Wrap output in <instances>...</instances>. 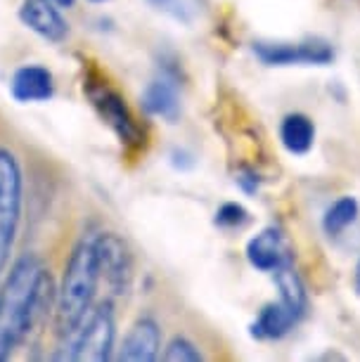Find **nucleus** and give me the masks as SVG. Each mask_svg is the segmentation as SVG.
<instances>
[{
    "instance_id": "obj_4",
    "label": "nucleus",
    "mask_w": 360,
    "mask_h": 362,
    "mask_svg": "<svg viewBox=\"0 0 360 362\" xmlns=\"http://www.w3.org/2000/svg\"><path fill=\"white\" fill-rule=\"evenodd\" d=\"M24 204V173L17 154L0 147V279L10 265L12 249L22 221Z\"/></svg>"
},
{
    "instance_id": "obj_12",
    "label": "nucleus",
    "mask_w": 360,
    "mask_h": 362,
    "mask_svg": "<svg viewBox=\"0 0 360 362\" xmlns=\"http://www.w3.org/2000/svg\"><path fill=\"white\" fill-rule=\"evenodd\" d=\"M142 109L149 116H157L164 121H175L180 114V90H178V81L173 74L161 71L157 78L149 81L145 93L140 98Z\"/></svg>"
},
{
    "instance_id": "obj_15",
    "label": "nucleus",
    "mask_w": 360,
    "mask_h": 362,
    "mask_svg": "<svg viewBox=\"0 0 360 362\" xmlns=\"http://www.w3.org/2000/svg\"><path fill=\"white\" fill-rule=\"evenodd\" d=\"M273 277H275V286H277V291H280L282 303H287L298 317H303L306 310H308V291H306V284L301 275L296 272L294 263H287V265H282V268H277L273 272Z\"/></svg>"
},
{
    "instance_id": "obj_5",
    "label": "nucleus",
    "mask_w": 360,
    "mask_h": 362,
    "mask_svg": "<svg viewBox=\"0 0 360 362\" xmlns=\"http://www.w3.org/2000/svg\"><path fill=\"white\" fill-rule=\"evenodd\" d=\"M251 50L266 66H327L335 62V47L320 38L296 40V43L256 40Z\"/></svg>"
},
{
    "instance_id": "obj_20",
    "label": "nucleus",
    "mask_w": 360,
    "mask_h": 362,
    "mask_svg": "<svg viewBox=\"0 0 360 362\" xmlns=\"http://www.w3.org/2000/svg\"><path fill=\"white\" fill-rule=\"evenodd\" d=\"M237 185H240L244 192L247 194H254L256 189H259L261 185V180H259V175L254 173V170H249V168H244L240 175H237Z\"/></svg>"
},
{
    "instance_id": "obj_6",
    "label": "nucleus",
    "mask_w": 360,
    "mask_h": 362,
    "mask_svg": "<svg viewBox=\"0 0 360 362\" xmlns=\"http://www.w3.org/2000/svg\"><path fill=\"white\" fill-rule=\"evenodd\" d=\"M88 100L95 107V112L100 114V119L112 128L114 135L128 147H140L145 142V133L138 126V121L133 119L131 109H128L126 100L114 90L110 83H88L86 88Z\"/></svg>"
},
{
    "instance_id": "obj_10",
    "label": "nucleus",
    "mask_w": 360,
    "mask_h": 362,
    "mask_svg": "<svg viewBox=\"0 0 360 362\" xmlns=\"http://www.w3.org/2000/svg\"><path fill=\"white\" fill-rule=\"evenodd\" d=\"M161 358V327L154 317L142 315L128 327L119 346L117 360L124 362H154Z\"/></svg>"
},
{
    "instance_id": "obj_1",
    "label": "nucleus",
    "mask_w": 360,
    "mask_h": 362,
    "mask_svg": "<svg viewBox=\"0 0 360 362\" xmlns=\"http://www.w3.org/2000/svg\"><path fill=\"white\" fill-rule=\"evenodd\" d=\"M55 291L43 258L26 251L0 279V362H5L26 337L55 313Z\"/></svg>"
},
{
    "instance_id": "obj_7",
    "label": "nucleus",
    "mask_w": 360,
    "mask_h": 362,
    "mask_svg": "<svg viewBox=\"0 0 360 362\" xmlns=\"http://www.w3.org/2000/svg\"><path fill=\"white\" fill-rule=\"evenodd\" d=\"M95 249H98L100 279L107 284L112 296H126L133 284V254L128 244L117 232H98Z\"/></svg>"
},
{
    "instance_id": "obj_16",
    "label": "nucleus",
    "mask_w": 360,
    "mask_h": 362,
    "mask_svg": "<svg viewBox=\"0 0 360 362\" xmlns=\"http://www.w3.org/2000/svg\"><path fill=\"white\" fill-rule=\"evenodd\" d=\"M360 216V204L356 197H339L337 202H332L327 211L323 216V230L327 232L330 237L342 235L346 228H351L353 223L358 221Z\"/></svg>"
},
{
    "instance_id": "obj_21",
    "label": "nucleus",
    "mask_w": 360,
    "mask_h": 362,
    "mask_svg": "<svg viewBox=\"0 0 360 362\" xmlns=\"http://www.w3.org/2000/svg\"><path fill=\"white\" fill-rule=\"evenodd\" d=\"M353 284H356V291L360 293V258L356 263V272H353Z\"/></svg>"
},
{
    "instance_id": "obj_22",
    "label": "nucleus",
    "mask_w": 360,
    "mask_h": 362,
    "mask_svg": "<svg viewBox=\"0 0 360 362\" xmlns=\"http://www.w3.org/2000/svg\"><path fill=\"white\" fill-rule=\"evenodd\" d=\"M52 3H55L57 8H66V10H69V8L76 5V0H52Z\"/></svg>"
},
{
    "instance_id": "obj_2",
    "label": "nucleus",
    "mask_w": 360,
    "mask_h": 362,
    "mask_svg": "<svg viewBox=\"0 0 360 362\" xmlns=\"http://www.w3.org/2000/svg\"><path fill=\"white\" fill-rule=\"evenodd\" d=\"M100 263L98 249H95V235L83 237L71 249L69 258L64 263L62 279L55 291V322L57 339H66L81 327V322L93 310L95 298L100 289Z\"/></svg>"
},
{
    "instance_id": "obj_14",
    "label": "nucleus",
    "mask_w": 360,
    "mask_h": 362,
    "mask_svg": "<svg viewBox=\"0 0 360 362\" xmlns=\"http://www.w3.org/2000/svg\"><path fill=\"white\" fill-rule=\"evenodd\" d=\"M280 142L294 156L308 154L315 142V124L310 121V116L301 112H291L284 116L280 124Z\"/></svg>"
},
{
    "instance_id": "obj_18",
    "label": "nucleus",
    "mask_w": 360,
    "mask_h": 362,
    "mask_svg": "<svg viewBox=\"0 0 360 362\" xmlns=\"http://www.w3.org/2000/svg\"><path fill=\"white\" fill-rule=\"evenodd\" d=\"M214 223L221 230H240L249 223V211L237 202H226L216 211Z\"/></svg>"
},
{
    "instance_id": "obj_8",
    "label": "nucleus",
    "mask_w": 360,
    "mask_h": 362,
    "mask_svg": "<svg viewBox=\"0 0 360 362\" xmlns=\"http://www.w3.org/2000/svg\"><path fill=\"white\" fill-rule=\"evenodd\" d=\"M244 254H247V261L251 268H256L261 272H275L277 268H282V265L294 263L287 237H284V232L280 228H275V225L256 232L247 242V251H244Z\"/></svg>"
},
{
    "instance_id": "obj_17",
    "label": "nucleus",
    "mask_w": 360,
    "mask_h": 362,
    "mask_svg": "<svg viewBox=\"0 0 360 362\" xmlns=\"http://www.w3.org/2000/svg\"><path fill=\"white\" fill-rule=\"evenodd\" d=\"M161 360H166V362H202L204 353L199 351V346H197L192 339H187V337H182V334H178V337H173L164 346Z\"/></svg>"
},
{
    "instance_id": "obj_9",
    "label": "nucleus",
    "mask_w": 360,
    "mask_h": 362,
    "mask_svg": "<svg viewBox=\"0 0 360 362\" xmlns=\"http://www.w3.org/2000/svg\"><path fill=\"white\" fill-rule=\"evenodd\" d=\"M59 10L52 0H22L19 22L47 43H62L69 36V24Z\"/></svg>"
},
{
    "instance_id": "obj_11",
    "label": "nucleus",
    "mask_w": 360,
    "mask_h": 362,
    "mask_svg": "<svg viewBox=\"0 0 360 362\" xmlns=\"http://www.w3.org/2000/svg\"><path fill=\"white\" fill-rule=\"evenodd\" d=\"M12 98L22 105H33V102H47L55 95V78L52 71L40 64H24L12 74L10 81Z\"/></svg>"
},
{
    "instance_id": "obj_3",
    "label": "nucleus",
    "mask_w": 360,
    "mask_h": 362,
    "mask_svg": "<svg viewBox=\"0 0 360 362\" xmlns=\"http://www.w3.org/2000/svg\"><path fill=\"white\" fill-rule=\"evenodd\" d=\"M117 344V317H114L112 298L93 305L81 327L66 339H59V346L50 360L69 362H105L114 358Z\"/></svg>"
},
{
    "instance_id": "obj_19",
    "label": "nucleus",
    "mask_w": 360,
    "mask_h": 362,
    "mask_svg": "<svg viewBox=\"0 0 360 362\" xmlns=\"http://www.w3.org/2000/svg\"><path fill=\"white\" fill-rule=\"evenodd\" d=\"M147 3H152L157 10L180 19V22H190V17H192V5L187 0H147Z\"/></svg>"
},
{
    "instance_id": "obj_13",
    "label": "nucleus",
    "mask_w": 360,
    "mask_h": 362,
    "mask_svg": "<svg viewBox=\"0 0 360 362\" xmlns=\"http://www.w3.org/2000/svg\"><path fill=\"white\" fill-rule=\"evenodd\" d=\"M298 320L301 317H298L287 303H282V300L277 298V300H270V303H266L259 310V315H256V320L249 327L251 329L249 334L259 341H280L294 329Z\"/></svg>"
},
{
    "instance_id": "obj_23",
    "label": "nucleus",
    "mask_w": 360,
    "mask_h": 362,
    "mask_svg": "<svg viewBox=\"0 0 360 362\" xmlns=\"http://www.w3.org/2000/svg\"><path fill=\"white\" fill-rule=\"evenodd\" d=\"M91 3H105V0H91Z\"/></svg>"
}]
</instances>
